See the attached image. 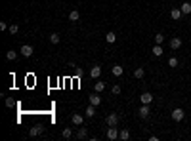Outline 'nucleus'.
Listing matches in <instances>:
<instances>
[{
    "instance_id": "nucleus-7",
    "label": "nucleus",
    "mask_w": 191,
    "mask_h": 141,
    "mask_svg": "<svg viewBox=\"0 0 191 141\" xmlns=\"http://www.w3.org/2000/svg\"><path fill=\"white\" fill-rule=\"evenodd\" d=\"M180 46H182V38H180V36L170 38V48H172V50H180Z\"/></svg>"
},
{
    "instance_id": "nucleus-24",
    "label": "nucleus",
    "mask_w": 191,
    "mask_h": 141,
    "mask_svg": "<svg viewBox=\"0 0 191 141\" xmlns=\"http://www.w3.org/2000/svg\"><path fill=\"white\" fill-rule=\"evenodd\" d=\"M94 90H96V92H103V90H105V82H96Z\"/></svg>"
},
{
    "instance_id": "nucleus-29",
    "label": "nucleus",
    "mask_w": 191,
    "mask_h": 141,
    "mask_svg": "<svg viewBox=\"0 0 191 141\" xmlns=\"http://www.w3.org/2000/svg\"><path fill=\"white\" fill-rule=\"evenodd\" d=\"M113 93H115V95H118V93H121V86H118V84H115V86H113V90H111Z\"/></svg>"
},
{
    "instance_id": "nucleus-13",
    "label": "nucleus",
    "mask_w": 191,
    "mask_h": 141,
    "mask_svg": "<svg viewBox=\"0 0 191 141\" xmlns=\"http://www.w3.org/2000/svg\"><path fill=\"white\" fill-rule=\"evenodd\" d=\"M100 75H101V67H100V65H94V67L90 69V76H92V78H97Z\"/></svg>"
},
{
    "instance_id": "nucleus-12",
    "label": "nucleus",
    "mask_w": 191,
    "mask_h": 141,
    "mask_svg": "<svg viewBox=\"0 0 191 141\" xmlns=\"http://www.w3.org/2000/svg\"><path fill=\"white\" fill-rule=\"evenodd\" d=\"M151 51H153V55H155V57H161V55H163V51H164V50H163V44H155Z\"/></svg>"
},
{
    "instance_id": "nucleus-8",
    "label": "nucleus",
    "mask_w": 191,
    "mask_h": 141,
    "mask_svg": "<svg viewBox=\"0 0 191 141\" xmlns=\"http://www.w3.org/2000/svg\"><path fill=\"white\" fill-rule=\"evenodd\" d=\"M90 103H92V105H100V103H101V97H100V92H96V93H90Z\"/></svg>"
},
{
    "instance_id": "nucleus-5",
    "label": "nucleus",
    "mask_w": 191,
    "mask_h": 141,
    "mask_svg": "<svg viewBox=\"0 0 191 141\" xmlns=\"http://www.w3.org/2000/svg\"><path fill=\"white\" fill-rule=\"evenodd\" d=\"M19 51H21V55H25V57H31V55H33V46H29V44H23L21 46V50H19Z\"/></svg>"
},
{
    "instance_id": "nucleus-4",
    "label": "nucleus",
    "mask_w": 191,
    "mask_h": 141,
    "mask_svg": "<svg viewBox=\"0 0 191 141\" xmlns=\"http://www.w3.org/2000/svg\"><path fill=\"white\" fill-rule=\"evenodd\" d=\"M105 122H107V126H118V114L117 113H111L109 116L105 118Z\"/></svg>"
},
{
    "instance_id": "nucleus-9",
    "label": "nucleus",
    "mask_w": 191,
    "mask_h": 141,
    "mask_svg": "<svg viewBox=\"0 0 191 141\" xmlns=\"http://www.w3.org/2000/svg\"><path fill=\"white\" fill-rule=\"evenodd\" d=\"M138 114H140L142 118H149V105H143V103H142V107H140V111H138Z\"/></svg>"
},
{
    "instance_id": "nucleus-26",
    "label": "nucleus",
    "mask_w": 191,
    "mask_h": 141,
    "mask_svg": "<svg viewBox=\"0 0 191 141\" xmlns=\"http://www.w3.org/2000/svg\"><path fill=\"white\" fill-rule=\"evenodd\" d=\"M163 42H164V36L161 33H157L155 34V44H163Z\"/></svg>"
},
{
    "instance_id": "nucleus-6",
    "label": "nucleus",
    "mask_w": 191,
    "mask_h": 141,
    "mask_svg": "<svg viewBox=\"0 0 191 141\" xmlns=\"http://www.w3.org/2000/svg\"><path fill=\"white\" fill-rule=\"evenodd\" d=\"M140 101L143 103V105H151V101H153V95L149 92H145V93H142L140 95Z\"/></svg>"
},
{
    "instance_id": "nucleus-23",
    "label": "nucleus",
    "mask_w": 191,
    "mask_h": 141,
    "mask_svg": "<svg viewBox=\"0 0 191 141\" xmlns=\"http://www.w3.org/2000/svg\"><path fill=\"white\" fill-rule=\"evenodd\" d=\"M143 75H145V71H143L142 67H138V69L134 71V76H136V78H143Z\"/></svg>"
},
{
    "instance_id": "nucleus-27",
    "label": "nucleus",
    "mask_w": 191,
    "mask_h": 141,
    "mask_svg": "<svg viewBox=\"0 0 191 141\" xmlns=\"http://www.w3.org/2000/svg\"><path fill=\"white\" fill-rule=\"evenodd\" d=\"M8 31H10V34H15V33H17V31H19V27H17V25H15V23H12V25H10V27H8Z\"/></svg>"
},
{
    "instance_id": "nucleus-31",
    "label": "nucleus",
    "mask_w": 191,
    "mask_h": 141,
    "mask_svg": "<svg viewBox=\"0 0 191 141\" xmlns=\"http://www.w3.org/2000/svg\"><path fill=\"white\" fill-rule=\"evenodd\" d=\"M12 105H13V99L8 97V99H6V107H12Z\"/></svg>"
},
{
    "instance_id": "nucleus-21",
    "label": "nucleus",
    "mask_w": 191,
    "mask_h": 141,
    "mask_svg": "<svg viewBox=\"0 0 191 141\" xmlns=\"http://www.w3.org/2000/svg\"><path fill=\"white\" fill-rule=\"evenodd\" d=\"M59 40H61V36H59L58 33H52V34H50V42H52V44H59Z\"/></svg>"
},
{
    "instance_id": "nucleus-20",
    "label": "nucleus",
    "mask_w": 191,
    "mask_h": 141,
    "mask_svg": "<svg viewBox=\"0 0 191 141\" xmlns=\"http://www.w3.org/2000/svg\"><path fill=\"white\" fill-rule=\"evenodd\" d=\"M79 19H80V13L76 12V10H73V12L69 13V21H79Z\"/></svg>"
},
{
    "instance_id": "nucleus-3",
    "label": "nucleus",
    "mask_w": 191,
    "mask_h": 141,
    "mask_svg": "<svg viewBox=\"0 0 191 141\" xmlns=\"http://www.w3.org/2000/svg\"><path fill=\"white\" fill-rule=\"evenodd\" d=\"M42 132H44V126H42V124H37V126H33L29 130V135H31V137H37V135H40Z\"/></svg>"
},
{
    "instance_id": "nucleus-22",
    "label": "nucleus",
    "mask_w": 191,
    "mask_h": 141,
    "mask_svg": "<svg viewBox=\"0 0 191 141\" xmlns=\"http://www.w3.org/2000/svg\"><path fill=\"white\" fill-rule=\"evenodd\" d=\"M61 135H63L65 139H69L71 135H73V130H71V128H63V132H61Z\"/></svg>"
},
{
    "instance_id": "nucleus-14",
    "label": "nucleus",
    "mask_w": 191,
    "mask_h": 141,
    "mask_svg": "<svg viewBox=\"0 0 191 141\" xmlns=\"http://www.w3.org/2000/svg\"><path fill=\"white\" fill-rule=\"evenodd\" d=\"M88 137V130L86 128H79V132H76V139H86Z\"/></svg>"
},
{
    "instance_id": "nucleus-17",
    "label": "nucleus",
    "mask_w": 191,
    "mask_h": 141,
    "mask_svg": "<svg viewBox=\"0 0 191 141\" xmlns=\"http://www.w3.org/2000/svg\"><path fill=\"white\" fill-rule=\"evenodd\" d=\"M94 114H96V105H92V103H90V105L86 107V116H88V118H92Z\"/></svg>"
},
{
    "instance_id": "nucleus-32",
    "label": "nucleus",
    "mask_w": 191,
    "mask_h": 141,
    "mask_svg": "<svg viewBox=\"0 0 191 141\" xmlns=\"http://www.w3.org/2000/svg\"><path fill=\"white\" fill-rule=\"evenodd\" d=\"M176 2H178V0H176Z\"/></svg>"
},
{
    "instance_id": "nucleus-11",
    "label": "nucleus",
    "mask_w": 191,
    "mask_h": 141,
    "mask_svg": "<svg viewBox=\"0 0 191 141\" xmlns=\"http://www.w3.org/2000/svg\"><path fill=\"white\" fill-rule=\"evenodd\" d=\"M71 122H73L75 126H82V122H84V118H82L80 114H76V113H75L73 116H71Z\"/></svg>"
},
{
    "instance_id": "nucleus-10",
    "label": "nucleus",
    "mask_w": 191,
    "mask_h": 141,
    "mask_svg": "<svg viewBox=\"0 0 191 141\" xmlns=\"http://www.w3.org/2000/svg\"><path fill=\"white\" fill-rule=\"evenodd\" d=\"M182 15H184V13H182V10H180V8H174L172 12H170V17H172L174 21H178V19H182Z\"/></svg>"
},
{
    "instance_id": "nucleus-15",
    "label": "nucleus",
    "mask_w": 191,
    "mask_h": 141,
    "mask_svg": "<svg viewBox=\"0 0 191 141\" xmlns=\"http://www.w3.org/2000/svg\"><path fill=\"white\" fill-rule=\"evenodd\" d=\"M180 10H182L184 15H189V13H191V4H189V2H184L182 6H180Z\"/></svg>"
},
{
    "instance_id": "nucleus-1",
    "label": "nucleus",
    "mask_w": 191,
    "mask_h": 141,
    "mask_svg": "<svg viewBox=\"0 0 191 141\" xmlns=\"http://www.w3.org/2000/svg\"><path fill=\"white\" fill-rule=\"evenodd\" d=\"M170 116H172V120H176V122H182L185 113H184V109H174V111L170 113Z\"/></svg>"
},
{
    "instance_id": "nucleus-30",
    "label": "nucleus",
    "mask_w": 191,
    "mask_h": 141,
    "mask_svg": "<svg viewBox=\"0 0 191 141\" xmlns=\"http://www.w3.org/2000/svg\"><path fill=\"white\" fill-rule=\"evenodd\" d=\"M8 29V23L6 21H0V31H6Z\"/></svg>"
},
{
    "instance_id": "nucleus-16",
    "label": "nucleus",
    "mask_w": 191,
    "mask_h": 141,
    "mask_svg": "<svg viewBox=\"0 0 191 141\" xmlns=\"http://www.w3.org/2000/svg\"><path fill=\"white\" fill-rule=\"evenodd\" d=\"M118 139H122V141H128L130 139V132L124 128V130H121V134H118Z\"/></svg>"
},
{
    "instance_id": "nucleus-18",
    "label": "nucleus",
    "mask_w": 191,
    "mask_h": 141,
    "mask_svg": "<svg viewBox=\"0 0 191 141\" xmlns=\"http://www.w3.org/2000/svg\"><path fill=\"white\" fill-rule=\"evenodd\" d=\"M105 40H107V42H109V44H113V42H115V40H117V34L113 33V31H109V33L105 34Z\"/></svg>"
},
{
    "instance_id": "nucleus-19",
    "label": "nucleus",
    "mask_w": 191,
    "mask_h": 141,
    "mask_svg": "<svg viewBox=\"0 0 191 141\" xmlns=\"http://www.w3.org/2000/svg\"><path fill=\"white\" fill-rule=\"evenodd\" d=\"M111 72H113V75H115V76H121L122 72H124V69H122L121 65H115V67H113V69H111Z\"/></svg>"
},
{
    "instance_id": "nucleus-25",
    "label": "nucleus",
    "mask_w": 191,
    "mask_h": 141,
    "mask_svg": "<svg viewBox=\"0 0 191 141\" xmlns=\"http://www.w3.org/2000/svg\"><path fill=\"white\" fill-rule=\"evenodd\" d=\"M15 57H17V51H13V50H10L8 54H6V59H10V61H13Z\"/></svg>"
},
{
    "instance_id": "nucleus-2",
    "label": "nucleus",
    "mask_w": 191,
    "mask_h": 141,
    "mask_svg": "<svg viewBox=\"0 0 191 141\" xmlns=\"http://www.w3.org/2000/svg\"><path fill=\"white\" fill-rule=\"evenodd\" d=\"M118 130H117V126H109V130H107V139H111V141H115V139H118Z\"/></svg>"
},
{
    "instance_id": "nucleus-28",
    "label": "nucleus",
    "mask_w": 191,
    "mask_h": 141,
    "mask_svg": "<svg viewBox=\"0 0 191 141\" xmlns=\"http://www.w3.org/2000/svg\"><path fill=\"white\" fill-rule=\"evenodd\" d=\"M168 67H178V59H176V57H170V59H168Z\"/></svg>"
}]
</instances>
